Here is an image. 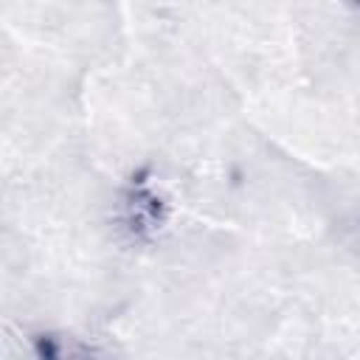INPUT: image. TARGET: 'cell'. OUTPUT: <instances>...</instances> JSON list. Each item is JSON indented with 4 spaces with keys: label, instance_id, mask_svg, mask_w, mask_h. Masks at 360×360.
I'll return each mask as SVG.
<instances>
[{
    "label": "cell",
    "instance_id": "1",
    "mask_svg": "<svg viewBox=\"0 0 360 360\" xmlns=\"http://www.w3.org/2000/svg\"><path fill=\"white\" fill-rule=\"evenodd\" d=\"M37 352L42 360H107L98 349L62 335H42L37 340Z\"/></svg>",
    "mask_w": 360,
    "mask_h": 360
}]
</instances>
